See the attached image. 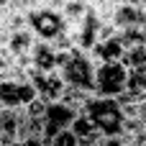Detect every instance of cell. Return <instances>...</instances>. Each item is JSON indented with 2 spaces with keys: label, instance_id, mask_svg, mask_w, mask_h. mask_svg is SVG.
I'll return each instance as SVG.
<instances>
[{
  "label": "cell",
  "instance_id": "9c48e42d",
  "mask_svg": "<svg viewBox=\"0 0 146 146\" xmlns=\"http://www.w3.org/2000/svg\"><path fill=\"white\" fill-rule=\"evenodd\" d=\"M90 56L95 59V64H100V62H123V56H126V46H123L121 36L115 33V36H110V38L98 41V44L92 46Z\"/></svg>",
  "mask_w": 146,
  "mask_h": 146
},
{
  "label": "cell",
  "instance_id": "ba28073f",
  "mask_svg": "<svg viewBox=\"0 0 146 146\" xmlns=\"http://www.w3.org/2000/svg\"><path fill=\"white\" fill-rule=\"evenodd\" d=\"M59 56H62V51H56L51 46V41L36 38V44L31 49V62H33L36 72H59Z\"/></svg>",
  "mask_w": 146,
  "mask_h": 146
},
{
  "label": "cell",
  "instance_id": "8fae6325",
  "mask_svg": "<svg viewBox=\"0 0 146 146\" xmlns=\"http://www.w3.org/2000/svg\"><path fill=\"white\" fill-rule=\"evenodd\" d=\"M49 146H80V141H77V136L67 128V131H62V133H56L51 141H49Z\"/></svg>",
  "mask_w": 146,
  "mask_h": 146
},
{
  "label": "cell",
  "instance_id": "30bf717a",
  "mask_svg": "<svg viewBox=\"0 0 146 146\" xmlns=\"http://www.w3.org/2000/svg\"><path fill=\"white\" fill-rule=\"evenodd\" d=\"M123 64L133 72H144L146 74V46H133V49H126V56H123Z\"/></svg>",
  "mask_w": 146,
  "mask_h": 146
},
{
  "label": "cell",
  "instance_id": "8992f818",
  "mask_svg": "<svg viewBox=\"0 0 146 146\" xmlns=\"http://www.w3.org/2000/svg\"><path fill=\"white\" fill-rule=\"evenodd\" d=\"M100 26H103V18L90 8L80 21L67 23V31H69V36H72V41H74L77 49L92 51V46L100 41Z\"/></svg>",
  "mask_w": 146,
  "mask_h": 146
},
{
  "label": "cell",
  "instance_id": "6da1fadb",
  "mask_svg": "<svg viewBox=\"0 0 146 146\" xmlns=\"http://www.w3.org/2000/svg\"><path fill=\"white\" fill-rule=\"evenodd\" d=\"M80 113H87L90 121L98 126L103 136H123L126 128V113L118 98H103V95H90L85 108Z\"/></svg>",
  "mask_w": 146,
  "mask_h": 146
},
{
  "label": "cell",
  "instance_id": "7a4b0ae2",
  "mask_svg": "<svg viewBox=\"0 0 146 146\" xmlns=\"http://www.w3.org/2000/svg\"><path fill=\"white\" fill-rule=\"evenodd\" d=\"M59 74L67 82V87L95 92V59L90 56V51H82L77 46L69 49V51H62Z\"/></svg>",
  "mask_w": 146,
  "mask_h": 146
},
{
  "label": "cell",
  "instance_id": "5b68a950",
  "mask_svg": "<svg viewBox=\"0 0 146 146\" xmlns=\"http://www.w3.org/2000/svg\"><path fill=\"white\" fill-rule=\"evenodd\" d=\"M36 98H38V90L31 82V77H0V105L3 108L21 110Z\"/></svg>",
  "mask_w": 146,
  "mask_h": 146
},
{
  "label": "cell",
  "instance_id": "3957f363",
  "mask_svg": "<svg viewBox=\"0 0 146 146\" xmlns=\"http://www.w3.org/2000/svg\"><path fill=\"white\" fill-rule=\"evenodd\" d=\"M28 28L38 41H54L56 36H62L67 31V18L59 8L51 5H41V8H31L26 13Z\"/></svg>",
  "mask_w": 146,
  "mask_h": 146
},
{
  "label": "cell",
  "instance_id": "7c38bea8",
  "mask_svg": "<svg viewBox=\"0 0 146 146\" xmlns=\"http://www.w3.org/2000/svg\"><path fill=\"white\" fill-rule=\"evenodd\" d=\"M23 146H49V144L44 141V136H31V139L23 141Z\"/></svg>",
  "mask_w": 146,
  "mask_h": 146
},
{
  "label": "cell",
  "instance_id": "9a60e30c",
  "mask_svg": "<svg viewBox=\"0 0 146 146\" xmlns=\"http://www.w3.org/2000/svg\"><path fill=\"white\" fill-rule=\"evenodd\" d=\"M0 110H3V105H0Z\"/></svg>",
  "mask_w": 146,
  "mask_h": 146
},
{
  "label": "cell",
  "instance_id": "2e32d148",
  "mask_svg": "<svg viewBox=\"0 0 146 146\" xmlns=\"http://www.w3.org/2000/svg\"><path fill=\"white\" fill-rule=\"evenodd\" d=\"M0 146H5V144H0Z\"/></svg>",
  "mask_w": 146,
  "mask_h": 146
},
{
  "label": "cell",
  "instance_id": "52a82bcc",
  "mask_svg": "<svg viewBox=\"0 0 146 146\" xmlns=\"http://www.w3.org/2000/svg\"><path fill=\"white\" fill-rule=\"evenodd\" d=\"M77 115V108H72L69 103L64 100H54V103H46V113H44V141L49 144L56 133L67 131L72 126Z\"/></svg>",
  "mask_w": 146,
  "mask_h": 146
},
{
  "label": "cell",
  "instance_id": "4fadbf2b",
  "mask_svg": "<svg viewBox=\"0 0 146 146\" xmlns=\"http://www.w3.org/2000/svg\"><path fill=\"white\" fill-rule=\"evenodd\" d=\"M115 3H141V0H115Z\"/></svg>",
  "mask_w": 146,
  "mask_h": 146
},
{
  "label": "cell",
  "instance_id": "277c9868",
  "mask_svg": "<svg viewBox=\"0 0 146 146\" xmlns=\"http://www.w3.org/2000/svg\"><path fill=\"white\" fill-rule=\"evenodd\" d=\"M128 67L123 62H100L95 64V95L118 98L126 92Z\"/></svg>",
  "mask_w": 146,
  "mask_h": 146
},
{
  "label": "cell",
  "instance_id": "5bb4252c",
  "mask_svg": "<svg viewBox=\"0 0 146 146\" xmlns=\"http://www.w3.org/2000/svg\"><path fill=\"white\" fill-rule=\"evenodd\" d=\"M103 139H105V136H103ZM98 146H105V144H103V141H100V144H98Z\"/></svg>",
  "mask_w": 146,
  "mask_h": 146
}]
</instances>
